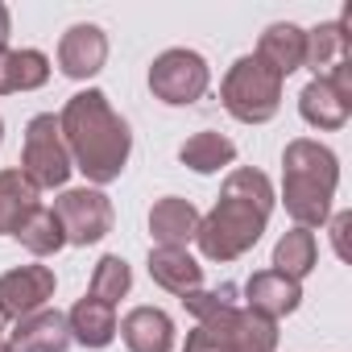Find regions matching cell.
Wrapping results in <instances>:
<instances>
[{"instance_id":"18","label":"cell","mask_w":352,"mask_h":352,"mask_svg":"<svg viewBox=\"0 0 352 352\" xmlns=\"http://www.w3.org/2000/svg\"><path fill=\"white\" fill-rule=\"evenodd\" d=\"M145 265H149V278H153L162 290L179 294V298L204 286V265H199L187 249H166V245H153Z\"/></svg>"},{"instance_id":"1","label":"cell","mask_w":352,"mask_h":352,"mask_svg":"<svg viewBox=\"0 0 352 352\" xmlns=\"http://www.w3.org/2000/svg\"><path fill=\"white\" fill-rule=\"evenodd\" d=\"M58 129H63L71 166L91 187H108L124 174L133 153V129L100 87L75 91L58 112Z\"/></svg>"},{"instance_id":"22","label":"cell","mask_w":352,"mask_h":352,"mask_svg":"<svg viewBox=\"0 0 352 352\" xmlns=\"http://www.w3.org/2000/svg\"><path fill=\"white\" fill-rule=\"evenodd\" d=\"M38 195L42 191L25 179L17 166L13 170H0V236H13L21 228V220L42 204Z\"/></svg>"},{"instance_id":"16","label":"cell","mask_w":352,"mask_h":352,"mask_svg":"<svg viewBox=\"0 0 352 352\" xmlns=\"http://www.w3.org/2000/svg\"><path fill=\"white\" fill-rule=\"evenodd\" d=\"M298 112H302V120H307L311 129L336 133V129H344L348 116H352V96L336 91L327 79H311V83L298 91Z\"/></svg>"},{"instance_id":"19","label":"cell","mask_w":352,"mask_h":352,"mask_svg":"<svg viewBox=\"0 0 352 352\" xmlns=\"http://www.w3.org/2000/svg\"><path fill=\"white\" fill-rule=\"evenodd\" d=\"M67 327H71V340L75 344H83V348H108L116 340V307L83 294L67 311Z\"/></svg>"},{"instance_id":"23","label":"cell","mask_w":352,"mask_h":352,"mask_svg":"<svg viewBox=\"0 0 352 352\" xmlns=\"http://www.w3.org/2000/svg\"><path fill=\"white\" fill-rule=\"evenodd\" d=\"M315 261H319V245H315V232H307V228H290L274 245V274H282L290 282H302L315 270Z\"/></svg>"},{"instance_id":"5","label":"cell","mask_w":352,"mask_h":352,"mask_svg":"<svg viewBox=\"0 0 352 352\" xmlns=\"http://www.w3.org/2000/svg\"><path fill=\"white\" fill-rule=\"evenodd\" d=\"M183 352H278V323L249 307H224L195 323Z\"/></svg>"},{"instance_id":"10","label":"cell","mask_w":352,"mask_h":352,"mask_svg":"<svg viewBox=\"0 0 352 352\" xmlns=\"http://www.w3.org/2000/svg\"><path fill=\"white\" fill-rule=\"evenodd\" d=\"M58 290V278L50 265H17L9 274H0V319H25L42 311Z\"/></svg>"},{"instance_id":"31","label":"cell","mask_w":352,"mask_h":352,"mask_svg":"<svg viewBox=\"0 0 352 352\" xmlns=\"http://www.w3.org/2000/svg\"><path fill=\"white\" fill-rule=\"evenodd\" d=\"M0 323H5V319H0Z\"/></svg>"},{"instance_id":"2","label":"cell","mask_w":352,"mask_h":352,"mask_svg":"<svg viewBox=\"0 0 352 352\" xmlns=\"http://www.w3.org/2000/svg\"><path fill=\"white\" fill-rule=\"evenodd\" d=\"M274 204H278V195H274L270 174H261L253 166L228 170L216 208L208 216H199V232H195L199 253L220 265L245 257L261 241V232L274 216Z\"/></svg>"},{"instance_id":"26","label":"cell","mask_w":352,"mask_h":352,"mask_svg":"<svg viewBox=\"0 0 352 352\" xmlns=\"http://www.w3.org/2000/svg\"><path fill=\"white\" fill-rule=\"evenodd\" d=\"M183 307L195 315V323H204V319H212V315H220L224 307H236V286H220V290H191V294H183Z\"/></svg>"},{"instance_id":"28","label":"cell","mask_w":352,"mask_h":352,"mask_svg":"<svg viewBox=\"0 0 352 352\" xmlns=\"http://www.w3.org/2000/svg\"><path fill=\"white\" fill-rule=\"evenodd\" d=\"M9 30H13V17H9V5H0V46H9Z\"/></svg>"},{"instance_id":"17","label":"cell","mask_w":352,"mask_h":352,"mask_svg":"<svg viewBox=\"0 0 352 352\" xmlns=\"http://www.w3.org/2000/svg\"><path fill=\"white\" fill-rule=\"evenodd\" d=\"M257 58L274 71V75H294L307 58V30H298L294 21H274L265 25L261 42H257Z\"/></svg>"},{"instance_id":"3","label":"cell","mask_w":352,"mask_h":352,"mask_svg":"<svg viewBox=\"0 0 352 352\" xmlns=\"http://www.w3.org/2000/svg\"><path fill=\"white\" fill-rule=\"evenodd\" d=\"M340 187V157L311 137H294L282 149V204L294 228H319L331 220V199Z\"/></svg>"},{"instance_id":"24","label":"cell","mask_w":352,"mask_h":352,"mask_svg":"<svg viewBox=\"0 0 352 352\" xmlns=\"http://www.w3.org/2000/svg\"><path fill=\"white\" fill-rule=\"evenodd\" d=\"M13 236H17V241H21V249H30L34 257H54L58 249H67L63 224H58L54 208H46V204H38V208L21 220V228H17Z\"/></svg>"},{"instance_id":"7","label":"cell","mask_w":352,"mask_h":352,"mask_svg":"<svg viewBox=\"0 0 352 352\" xmlns=\"http://www.w3.org/2000/svg\"><path fill=\"white\" fill-rule=\"evenodd\" d=\"M212 83V67L199 50H187V46H174V50H162L149 67V91L153 100L170 104V108H187L195 100H204Z\"/></svg>"},{"instance_id":"4","label":"cell","mask_w":352,"mask_h":352,"mask_svg":"<svg viewBox=\"0 0 352 352\" xmlns=\"http://www.w3.org/2000/svg\"><path fill=\"white\" fill-rule=\"evenodd\" d=\"M282 75H274L257 54H245L228 67L224 83H220V100L228 108L232 120L241 124H265L278 116L282 108Z\"/></svg>"},{"instance_id":"20","label":"cell","mask_w":352,"mask_h":352,"mask_svg":"<svg viewBox=\"0 0 352 352\" xmlns=\"http://www.w3.org/2000/svg\"><path fill=\"white\" fill-rule=\"evenodd\" d=\"M50 83V58L42 50H9L0 46V96L38 91Z\"/></svg>"},{"instance_id":"12","label":"cell","mask_w":352,"mask_h":352,"mask_svg":"<svg viewBox=\"0 0 352 352\" xmlns=\"http://www.w3.org/2000/svg\"><path fill=\"white\" fill-rule=\"evenodd\" d=\"M116 336L124 340L129 352H174V319L162 311V307H133L120 323H116Z\"/></svg>"},{"instance_id":"25","label":"cell","mask_w":352,"mask_h":352,"mask_svg":"<svg viewBox=\"0 0 352 352\" xmlns=\"http://www.w3.org/2000/svg\"><path fill=\"white\" fill-rule=\"evenodd\" d=\"M129 290H133V270H129V261H124L120 253H104V257L96 261V270H91L87 294L100 298V302H108V307H116Z\"/></svg>"},{"instance_id":"15","label":"cell","mask_w":352,"mask_h":352,"mask_svg":"<svg viewBox=\"0 0 352 352\" xmlns=\"http://www.w3.org/2000/svg\"><path fill=\"white\" fill-rule=\"evenodd\" d=\"M149 232L166 249H187L199 232V208L183 195H166L149 208Z\"/></svg>"},{"instance_id":"27","label":"cell","mask_w":352,"mask_h":352,"mask_svg":"<svg viewBox=\"0 0 352 352\" xmlns=\"http://www.w3.org/2000/svg\"><path fill=\"white\" fill-rule=\"evenodd\" d=\"M348 228H352V216L348 212L331 216V245H336V257L340 261H348Z\"/></svg>"},{"instance_id":"6","label":"cell","mask_w":352,"mask_h":352,"mask_svg":"<svg viewBox=\"0 0 352 352\" xmlns=\"http://www.w3.org/2000/svg\"><path fill=\"white\" fill-rule=\"evenodd\" d=\"M25 179L38 187V191H63L67 179H71V153H67V141H63V129H58V116L54 112H38L30 124H25V141H21V166H17Z\"/></svg>"},{"instance_id":"21","label":"cell","mask_w":352,"mask_h":352,"mask_svg":"<svg viewBox=\"0 0 352 352\" xmlns=\"http://www.w3.org/2000/svg\"><path fill=\"white\" fill-rule=\"evenodd\" d=\"M179 162H183L187 170H195V174H220V170H228V166L236 162V145H232L224 133L204 129V133H191V137L183 141Z\"/></svg>"},{"instance_id":"13","label":"cell","mask_w":352,"mask_h":352,"mask_svg":"<svg viewBox=\"0 0 352 352\" xmlns=\"http://www.w3.org/2000/svg\"><path fill=\"white\" fill-rule=\"evenodd\" d=\"M298 302H302V282H290V278H282L274 270H257L245 282V307L265 315V319H274V323L294 315Z\"/></svg>"},{"instance_id":"11","label":"cell","mask_w":352,"mask_h":352,"mask_svg":"<svg viewBox=\"0 0 352 352\" xmlns=\"http://www.w3.org/2000/svg\"><path fill=\"white\" fill-rule=\"evenodd\" d=\"M104 63H108V34H104L100 25L79 21V25H71V30L63 34V42H58V71H63L67 79L83 83V79L100 75Z\"/></svg>"},{"instance_id":"8","label":"cell","mask_w":352,"mask_h":352,"mask_svg":"<svg viewBox=\"0 0 352 352\" xmlns=\"http://www.w3.org/2000/svg\"><path fill=\"white\" fill-rule=\"evenodd\" d=\"M54 216L63 224L67 245H75V249H87V245L104 241L112 232V220H116L112 199L100 187H67L54 199Z\"/></svg>"},{"instance_id":"14","label":"cell","mask_w":352,"mask_h":352,"mask_svg":"<svg viewBox=\"0 0 352 352\" xmlns=\"http://www.w3.org/2000/svg\"><path fill=\"white\" fill-rule=\"evenodd\" d=\"M75 340H71V327H67V315L63 311H34L25 319L13 323V336H9V348L13 352H67Z\"/></svg>"},{"instance_id":"29","label":"cell","mask_w":352,"mask_h":352,"mask_svg":"<svg viewBox=\"0 0 352 352\" xmlns=\"http://www.w3.org/2000/svg\"><path fill=\"white\" fill-rule=\"evenodd\" d=\"M0 352H13V348H9V340H5V336H0Z\"/></svg>"},{"instance_id":"9","label":"cell","mask_w":352,"mask_h":352,"mask_svg":"<svg viewBox=\"0 0 352 352\" xmlns=\"http://www.w3.org/2000/svg\"><path fill=\"white\" fill-rule=\"evenodd\" d=\"M352 9H344L340 21H323L307 34V58L302 67L315 71V79H327L336 91L352 96Z\"/></svg>"},{"instance_id":"30","label":"cell","mask_w":352,"mask_h":352,"mask_svg":"<svg viewBox=\"0 0 352 352\" xmlns=\"http://www.w3.org/2000/svg\"><path fill=\"white\" fill-rule=\"evenodd\" d=\"M0 141H5V120H0Z\"/></svg>"}]
</instances>
